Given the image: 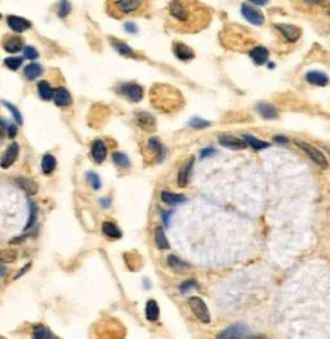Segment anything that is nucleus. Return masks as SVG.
Returning <instances> with one entry per match:
<instances>
[{"instance_id":"15","label":"nucleus","mask_w":330,"mask_h":339,"mask_svg":"<svg viewBox=\"0 0 330 339\" xmlns=\"http://www.w3.org/2000/svg\"><path fill=\"white\" fill-rule=\"evenodd\" d=\"M306 80L311 85L325 87L329 83V76L325 72H321V71H309V72L306 74Z\"/></svg>"},{"instance_id":"37","label":"nucleus","mask_w":330,"mask_h":339,"mask_svg":"<svg viewBox=\"0 0 330 339\" xmlns=\"http://www.w3.org/2000/svg\"><path fill=\"white\" fill-rule=\"evenodd\" d=\"M87 181H88L90 187H92L93 190H100V188L102 187V182H101L100 176L97 173H94V172H88V173H87Z\"/></svg>"},{"instance_id":"10","label":"nucleus","mask_w":330,"mask_h":339,"mask_svg":"<svg viewBox=\"0 0 330 339\" xmlns=\"http://www.w3.org/2000/svg\"><path fill=\"white\" fill-rule=\"evenodd\" d=\"M220 145L226 147V149H231V150H242L246 147V142L240 139V138L235 137V136L231 135H222L220 136Z\"/></svg>"},{"instance_id":"4","label":"nucleus","mask_w":330,"mask_h":339,"mask_svg":"<svg viewBox=\"0 0 330 339\" xmlns=\"http://www.w3.org/2000/svg\"><path fill=\"white\" fill-rule=\"evenodd\" d=\"M297 145H298L299 147H301V149L309 156V159L312 160L313 163L317 164V165H319L320 168H323V169H327L328 165H329V164H328V159L319 149H316V147H313V146L308 145V143H305V142H301V141H297Z\"/></svg>"},{"instance_id":"25","label":"nucleus","mask_w":330,"mask_h":339,"mask_svg":"<svg viewBox=\"0 0 330 339\" xmlns=\"http://www.w3.org/2000/svg\"><path fill=\"white\" fill-rule=\"evenodd\" d=\"M42 72H43V68H42V66H40L39 64H30L27 65L25 68V70H23V76H25L27 80L32 82V80L39 78L40 75H42Z\"/></svg>"},{"instance_id":"40","label":"nucleus","mask_w":330,"mask_h":339,"mask_svg":"<svg viewBox=\"0 0 330 339\" xmlns=\"http://www.w3.org/2000/svg\"><path fill=\"white\" fill-rule=\"evenodd\" d=\"M188 127L194 128V129H204V128L210 127V123L204 120V119H200V117H194L188 121Z\"/></svg>"},{"instance_id":"9","label":"nucleus","mask_w":330,"mask_h":339,"mask_svg":"<svg viewBox=\"0 0 330 339\" xmlns=\"http://www.w3.org/2000/svg\"><path fill=\"white\" fill-rule=\"evenodd\" d=\"M18 154H20V146L16 142H12L11 145L7 147V150L4 151L3 156H1V168L8 169L9 166L13 165L16 160H17Z\"/></svg>"},{"instance_id":"11","label":"nucleus","mask_w":330,"mask_h":339,"mask_svg":"<svg viewBox=\"0 0 330 339\" xmlns=\"http://www.w3.org/2000/svg\"><path fill=\"white\" fill-rule=\"evenodd\" d=\"M194 158H190L187 161L183 163L181 166V169L178 172V186L179 187H186L190 181V176H191L192 166H194Z\"/></svg>"},{"instance_id":"31","label":"nucleus","mask_w":330,"mask_h":339,"mask_svg":"<svg viewBox=\"0 0 330 339\" xmlns=\"http://www.w3.org/2000/svg\"><path fill=\"white\" fill-rule=\"evenodd\" d=\"M155 243H156V247L161 250H165V249H169V241H168L164 230L161 227H157L156 233H155Z\"/></svg>"},{"instance_id":"5","label":"nucleus","mask_w":330,"mask_h":339,"mask_svg":"<svg viewBox=\"0 0 330 339\" xmlns=\"http://www.w3.org/2000/svg\"><path fill=\"white\" fill-rule=\"evenodd\" d=\"M248 336V328L242 324H234L228 326L218 334L217 338L220 339H236V338H246Z\"/></svg>"},{"instance_id":"49","label":"nucleus","mask_w":330,"mask_h":339,"mask_svg":"<svg viewBox=\"0 0 330 339\" xmlns=\"http://www.w3.org/2000/svg\"><path fill=\"white\" fill-rule=\"evenodd\" d=\"M101 205H102L103 208H109L111 205L110 199H101Z\"/></svg>"},{"instance_id":"19","label":"nucleus","mask_w":330,"mask_h":339,"mask_svg":"<svg viewBox=\"0 0 330 339\" xmlns=\"http://www.w3.org/2000/svg\"><path fill=\"white\" fill-rule=\"evenodd\" d=\"M3 46L8 53H17L23 48V40L20 36H7L3 40Z\"/></svg>"},{"instance_id":"13","label":"nucleus","mask_w":330,"mask_h":339,"mask_svg":"<svg viewBox=\"0 0 330 339\" xmlns=\"http://www.w3.org/2000/svg\"><path fill=\"white\" fill-rule=\"evenodd\" d=\"M7 22L8 26L16 32H23L31 27L30 21H27V20H25V18L22 17H17V16H8Z\"/></svg>"},{"instance_id":"26","label":"nucleus","mask_w":330,"mask_h":339,"mask_svg":"<svg viewBox=\"0 0 330 339\" xmlns=\"http://www.w3.org/2000/svg\"><path fill=\"white\" fill-rule=\"evenodd\" d=\"M160 316V310L156 300H149L146 304V318L149 321H156Z\"/></svg>"},{"instance_id":"48","label":"nucleus","mask_w":330,"mask_h":339,"mask_svg":"<svg viewBox=\"0 0 330 339\" xmlns=\"http://www.w3.org/2000/svg\"><path fill=\"white\" fill-rule=\"evenodd\" d=\"M30 267H31V263H27V265H26V267H25V269H22L21 271L18 272L17 275L15 276V279H18V277H20V276H22V275H23V273H25V272L27 271V270H29Z\"/></svg>"},{"instance_id":"17","label":"nucleus","mask_w":330,"mask_h":339,"mask_svg":"<svg viewBox=\"0 0 330 339\" xmlns=\"http://www.w3.org/2000/svg\"><path fill=\"white\" fill-rule=\"evenodd\" d=\"M90 154H92V158L94 159V161H96L97 164L103 163L107 156L106 145H105L102 141H98V139H97V141L93 142L92 151H90Z\"/></svg>"},{"instance_id":"27","label":"nucleus","mask_w":330,"mask_h":339,"mask_svg":"<svg viewBox=\"0 0 330 339\" xmlns=\"http://www.w3.org/2000/svg\"><path fill=\"white\" fill-rule=\"evenodd\" d=\"M53 92L54 89H52V87L49 85V83L45 82V80H42V82L38 84V93H39V97L44 101H50L53 98Z\"/></svg>"},{"instance_id":"34","label":"nucleus","mask_w":330,"mask_h":339,"mask_svg":"<svg viewBox=\"0 0 330 339\" xmlns=\"http://www.w3.org/2000/svg\"><path fill=\"white\" fill-rule=\"evenodd\" d=\"M29 221H27V225H26L25 230H29L31 228L36 222V217H38V206L32 200H29Z\"/></svg>"},{"instance_id":"52","label":"nucleus","mask_w":330,"mask_h":339,"mask_svg":"<svg viewBox=\"0 0 330 339\" xmlns=\"http://www.w3.org/2000/svg\"><path fill=\"white\" fill-rule=\"evenodd\" d=\"M25 240V236L23 237H17V239H13V240L9 241V244H16V243H22V241Z\"/></svg>"},{"instance_id":"35","label":"nucleus","mask_w":330,"mask_h":339,"mask_svg":"<svg viewBox=\"0 0 330 339\" xmlns=\"http://www.w3.org/2000/svg\"><path fill=\"white\" fill-rule=\"evenodd\" d=\"M112 161L116 164L117 166H121V168H129L131 166V161H129V158L123 152H114L112 155Z\"/></svg>"},{"instance_id":"16","label":"nucleus","mask_w":330,"mask_h":339,"mask_svg":"<svg viewBox=\"0 0 330 339\" xmlns=\"http://www.w3.org/2000/svg\"><path fill=\"white\" fill-rule=\"evenodd\" d=\"M257 111L261 113V116L263 119H267V120H273V119H277L279 117V111L273 105L267 102H261L257 105Z\"/></svg>"},{"instance_id":"39","label":"nucleus","mask_w":330,"mask_h":339,"mask_svg":"<svg viewBox=\"0 0 330 339\" xmlns=\"http://www.w3.org/2000/svg\"><path fill=\"white\" fill-rule=\"evenodd\" d=\"M198 289L199 290V284L196 283L195 280H187V281H185V283H182L181 286H179V292H181L182 294H187L190 293V290H195Z\"/></svg>"},{"instance_id":"46","label":"nucleus","mask_w":330,"mask_h":339,"mask_svg":"<svg viewBox=\"0 0 330 339\" xmlns=\"http://www.w3.org/2000/svg\"><path fill=\"white\" fill-rule=\"evenodd\" d=\"M216 154V150L214 149H204L201 150V155H200V158L201 159H205V158H208V156L210 155H214Z\"/></svg>"},{"instance_id":"44","label":"nucleus","mask_w":330,"mask_h":339,"mask_svg":"<svg viewBox=\"0 0 330 339\" xmlns=\"http://www.w3.org/2000/svg\"><path fill=\"white\" fill-rule=\"evenodd\" d=\"M172 216H173V212H172V210H169V212H163V213H161V218H163L164 225H167V226H169V222H171V217Z\"/></svg>"},{"instance_id":"2","label":"nucleus","mask_w":330,"mask_h":339,"mask_svg":"<svg viewBox=\"0 0 330 339\" xmlns=\"http://www.w3.org/2000/svg\"><path fill=\"white\" fill-rule=\"evenodd\" d=\"M150 7V0H106V11L112 18L120 20L131 16H141Z\"/></svg>"},{"instance_id":"32","label":"nucleus","mask_w":330,"mask_h":339,"mask_svg":"<svg viewBox=\"0 0 330 339\" xmlns=\"http://www.w3.org/2000/svg\"><path fill=\"white\" fill-rule=\"evenodd\" d=\"M34 338L35 339H53L56 338L52 332H49V329L44 325H36L34 328Z\"/></svg>"},{"instance_id":"1","label":"nucleus","mask_w":330,"mask_h":339,"mask_svg":"<svg viewBox=\"0 0 330 339\" xmlns=\"http://www.w3.org/2000/svg\"><path fill=\"white\" fill-rule=\"evenodd\" d=\"M210 22L212 12L198 0H172L168 7V23L177 31L199 32Z\"/></svg>"},{"instance_id":"12","label":"nucleus","mask_w":330,"mask_h":339,"mask_svg":"<svg viewBox=\"0 0 330 339\" xmlns=\"http://www.w3.org/2000/svg\"><path fill=\"white\" fill-rule=\"evenodd\" d=\"M53 101L57 106L66 107L71 105L72 98H71V94H70V92H68L67 89L64 88V87H60V88L54 89Z\"/></svg>"},{"instance_id":"18","label":"nucleus","mask_w":330,"mask_h":339,"mask_svg":"<svg viewBox=\"0 0 330 339\" xmlns=\"http://www.w3.org/2000/svg\"><path fill=\"white\" fill-rule=\"evenodd\" d=\"M173 52L176 54V57L179 58L181 61H190L195 57L194 50L190 46L186 45V44H183V43H174Z\"/></svg>"},{"instance_id":"29","label":"nucleus","mask_w":330,"mask_h":339,"mask_svg":"<svg viewBox=\"0 0 330 339\" xmlns=\"http://www.w3.org/2000/svg\"><path fill=\"white\" fill-rule=\"evenodd\" d=\"M244 141L246 142V145L250 146L253 150H256V151H259V150H263V149H267V147H270V143H267V142L262 141V139H258V138L253 137V136H244Z\"/></svg>"},{"instance_id":"20","label":"nucleus","mask_w":330,"mask_h":339,"mask_svg":"<svg viewBox=\"0 0 330 339\" xmlns=\"http://www.w3.org/2000/svg\"><path fill=\"white\" fill-rule=\"evenodd\" d=\"M137 124L139 127L145 129L147 132H151L155 128L156 123H155V117L153 115H150L147 113H137Z\"/></svg>"},{"instance_id":"7","label":"nucleus","mask_w":330,"mask_h":339,"mask_svg":"<svg viewBox=\"0 0 330 339\" xmlns=\"http://www.w3.org/2000/svg\"><path fill=\"white\" fill-rule=\"evenodd\" d=\"M277 30L283 34L285 39L287 42L294 43L301 38L302 30L295 25H290V23H277L276 25Z\"/></svg>"},{"instance_id":"8","label":"nucleus","mask_w":330,"mask_h":339,"mask_svg":"<svg viewBox=\"0 0 330 339\" xmlns=\"http://www.w3.org/2000/svg\"><path fill=\"white\" fill-rule=\"evenodd\" d=\"M120 90L133 102H139L143 98V88L135 83H127V84L121 85Z\"/></svg>"},{"instance_id":"38","label":"nucleus","mask_w":330,"mask_h":339,"mask_svg":"<svg viewBox=\"0 0 330 339\" xmlns=\"http://www.w3.org/2000/svg\"><path fill=\"white\" fill-rule=\"evenodd\" d=\"M1 103H3L4 106L7 107L8 110H9V113H12V115H13V119L16 120V123L20 124V125H22V124H23V117H22L21 113L18 111L17 107H16L15 105H12V103L7 102V101H3Z\"/></svg>"},{"instance_id":"45","label":"nucleus","mask_w":330,"mask_h":339,"mask_svg":"<svg viewBox=\"0 0 330 339\" xmlns=\"http://www.w3.org/2000/svg\"><path fill=\"white\" fill-rule=\"evenodd\" d=\"M273 141L276 142V143H279V145H286L287 142H289V138L285 137V136H275V137H273Z\"/></svg>"},{"instance_id":"47","label":"nucleus","mask_w":330,"mask_h":339,"mask_svg":"<svg viewBox=\"0 0 330 339\" xmlns=\"http://www.w3.org/2000/svg\"><path fill=\"white\" fill-rule=\"evenodd\" d=\"M311 3L320 4V5H325V7H330V0H308Z\"/></svg>"},{"instance_id":"21","label":"nucleus","mask_w":330,"mask_h":339,"mask_svg":"<svg viewBox=\"0 0 330 339\" xmlns=\"http://www.w3.org/2000/svg\"><path fill=\"white\" fill-rule=\"evenodd\" d=\"M16 184L22 191H25L27 195H35L38 192V183H36L35 181L29 180V178H23V177L17 178L16 180Z\"/></svg>"},{"instance_id":"24","label":"nucleus","mask_w":330,"mask_h":339,"mask_svg":"<svg viewBox=\"0 0 330 339\" xmlns=\"http://www.w3.org/2000/svg\"><path fill=\"white\" fill-rule=\"evenodd\" d=\"M102 233H105L110 239H120L121 235H123L120 228L114 222H109V221L102 223Z\"/></svg>"},{"instance_id":"51","label":"nucleus","mask_w":330,"mask_h":339,"mask_svg":"<svg viewBox=\"0 0 330 339\" xmlns=\"http://www.w3.org/2000/svg\"><path fill=\"white\" fill-rule=\"evenodd\" d=\"M249 1H252L253 4H257V5H266L268 3V0H249Z\"/></svg>"},{"instance_id":"43","label":"nucleus","mask_w":330,"mask_h":339,"mask_svg":"<svg viewBox=\"0 0 330 339\" xmlns=\"http://www.w3.org/2000/svg\"><path fill=\"white\" fill-rule=\"evenodd\" d=\"M7 133H8V137L11 138V139H13V138L17 136V127H16L15 124H9V125H8Z\"/></svg>"},{"instance_id":"30","label":"nucleus","mask_w":330,"mask_h":339,"mask_svg":"<svg viewBox=\"0 0 330 339\" xmlns=\"http://www.w3.org/2000/svg\"><path fill=\"white\" fill-rule=\"evenodd\" d=\"M112 46H114L115 49H116L117 52L121 54V56L134 57V52H133V49H132L128 44H125V43L119 42V40L114 39L112 40Z\"/></svg>"},{"instance_id":"14","label":"nucleus","mask_w":330,"mask_h":339,"mask_svg":"<svg viewBox=\"0 0 330 339\" xmlns=\"http://www.w3.org/2000/svg\"><path fill=\"white\" fill-rule=\"evenodd\" d=\"M249 56L253 60V62L258 66L261 65H264L268 61V57H270V52L264 46H254L250 52H249Z\"/></svg>"},{"instance_id":"36","label":"nucleus","mask_w":330,"mask_h":339,"mask_svg":"<svg viewBox=\"0 0 330 339\" xmlns=\"http://www.w3.org/2000/svg\"><path fill=\"white\" fill-rule=\"evenodd\" d=\"M22 64H23V58H21V57H8L4 60V65L12 71L18 70Z\"/></svg>"},{"instance_id":"50","label":"nucleus","mask_w":330,"mask_h":339,"mask_svg":"<svg viewBox=\"0 0 330 339\" xmlns=\"http://www.w3.org/2000/svg\"><path fill=\"white\" fill-rule=\"evenodd\" d=\"M125 30H128L129 32H135L137 31V27H135L133 23H127V25H125Z\"/></svg>"},{"instance_id":"3","label":"nucleus","mask_w":330,"mask_h":339,"mask_svg":"<svg viewBox=\"0 0 330 339\" xmlns=\"http://www.w3.org/2000/svg\"><path fill=\"white\" fill-rule=\"evenodd\" d=\"M188 306L191 308L192 314L199 318L202 324H209L210 322V312L206 307L205 302L199 297L188 298Z\"/></svg>"},{"instance_id":"33","label":"nucleus","mask_w":330,"mask_h":339,"mask_svg":"<svg viewBox=\"0 0 330 339\" xmlns=\"http://www.w3.org/2000/svg\"><path fill=\"white\" fill-rule=\"evenodd\" d=\"M149 147L151 150H154V151L157 152V155H159V161H161V160L164 159V156H165V150H164L163 145L160 143L159 138H150L149 141Z\"/></svg>"},{"instance_id":"41","label":"nucleus","mask_w":330,"mask_h":339,"mask_svg":"<svg viewBox=\"0 0 330 339\" xmlns=\"http://www.w3.org/2000/svg\"><path fill=\"white\" fill-rule=\"evenodd\" d=\"M70 12H71V4L68 3V0H61L60 7H58V16L65 18L67 17Z\"/></svg>"},{"instance_id":"23","label":"nucleus","mask_w":330,"mask_h":339,"mask_svg":"<svg viewBox=\"0 0 330 339\" xmlns=\"http://www.w3.org/2000/svg\"><path fill=\"white\" fill-rule=\"evenodd\" d=\"M168 265L176 273H183V272L188 271L190 270V266L185 262H182L179 258H177L176 255H169L168 257Z\"/></svg>"},{"instance_id":"28","label":"nucleus","mask_w":330,"mask_h":339,"mask_svg":"<svg viewBox=\"0 0 330 339\" xmlns=\"http://www.w3.org/2000/svg\"><path fill=\"white\" fill-rule=\"evenodd\" d=\"M56 166H57V160H56V158L53 155L46 154V155L43 156V159H42V170H43L44 174H50L56 169Z\"/></svg>"},{"instance_id":"6","label":"nucleus","mask_w":330,"mask_h":339,"mask_svg":"<svg viewBox=\"0 0 330 339\" xmlns=\"http://www.w3.org/2000/svg\"><path fill=\"white\" fill-rule=\"evenodd\" d=\"M242 13L244 16V18L248 22L253 23V25L261 26L264 23V16L262 14V12H259L256 8L250 7L248 4H244L242 7Z\"/></svg>"},{"instance_id":"22","label":"nucleus","mask_w":330,"mask_h":339,"mask_svg":"<svg viewBox=\"0 0 330 339\" xmlns=\"http://www.w3.org/2000/svg\"><path fill=\"white\" fill-rule=\"evenodd\" d=\"M161 200L168 205H179L186 202V196L181 194H174L169 191H163L161 192Z\"/></svg>"},{"instance_id":"42","label":"nucleus","mask_w":330,"mask_h":339,"mask_svg":"<svg viewBox=\"0 0 330 339\" xmlns=\"http://www.w3.org/2000/svg\"><path fill=\"white\" fill-rule=\"evenodd\" d=\"M23 54H25L26 58H29V60H36V58L39 57L38 50H36L34 46H26L25 50H23Z\"/></svg>"}]
</instances>
